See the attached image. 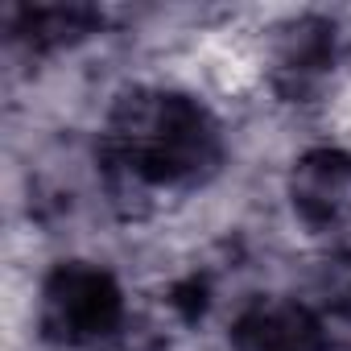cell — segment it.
Here are the masks:
<instances>
[{
  "label": "cell",
  "mask_w": 351,
  "mask_h": 351,
  "mask_svg": "<svg viewBox=\"0 0 351 351\" xmlns=\"http://www.w3.org/2000/svg\"><path fill=\"white\" fill-rule=\"evenodd\" d=\"M108 161L128 182L195 186L219 165V120L182 91L132 87L116 99L104 132Z\"/></svg>",
  "instance_id": "cell-1"
},
{
  "label": "cell",
  "mask_w": 351,
  "mask_h": 351,
  "mask_svg": "<svg viewBox=\"0 0 351 351\" xmlns=\"http://www.w3.org/2000/svg\"><path fill=\"white\" fill-rule=\"evenodd\" d=\"M13 38H21L29 50H62L83 42L87 34L99 29V13L87 5H21L13 9Z\"/></svg>",
  "instance_id": "cell-6"
},
{
  "label": "cell",
  "mask_w": 351,
  "mask_h": 351,
  "mask_svg": "<svg viewBox=\"0 0 351 351\" xmlns=\"http://www.w3.org/2000/svg\"><path fill=\"white\" fill-rule=\"evenodd\" d=\"M285 195L310 232H335L351 223V153L335 145L306 149L289 165Z\"/></svg>",
  "instance_id": "cell-3"
},
{
  "label": "cell",
  "mask_w": 351,
  "mask_h": 351,
  "mask_svg": "<svg viewBox=\"0 0 351 351\" xmlns=\"http://www.w3.org/2000/svg\"><path fill=\"white\" fill-rule=\"evenodd\" d=\"M38 326L58 347L112 343L124 330V289L95 261H62L38 289Z\"/></svg>",
  "instance_id": "cell-2"
},
{
  "label": "cell",
  "mask_w": 351,
  "mask_h": 351,
  "mask_svg": "<svg viewBox=\"0 0 351 351\" xmlns=\"http://www.w3.org/2000/svg\"><path fill=\"white\" fill-rule=\"evenodd\" d=\"M228 343L232 351H326V326L306 302L256 298L236 314Z\"/></svg>",
  "instance_id": "cell-5"
},
{
  "label": "cell",
  "mask_w": 351,
  "mask_h": 351,
  "mask_svg": "<svg viewBox=\"0 0 351 351\" xmlns=\"http://www.w3.org/2000/svg\"><path fill=\"white\" fill-rule=\"evenodd\" d=\"M343 62V38L326 17L289 21L273 50V83L289 99H306L330 83L335 66Z\"/></svg>",
  "instance_id": "cell-4"
}]
</instances>
